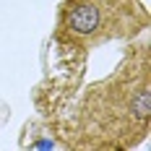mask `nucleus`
Masks as SVG:
<instances>
[{"instance_id":"f257e3e1","label":"nucleus","mask_w":151,"mask_h":151,"mask_svg":"<svg viewBox=\"0 0 151 151\" xmlns=\"http://www.w3.org/2000/svg\"><path fill=\"white\" fill-rule=\"evenodd\" d=\"M151 130V52L141 39L128 47L112 73L86 86L63 146L91 151H128Z\"/></svg>"},{"instance_id":"f03ea898","label":"nucleus","mask_w":151,"mask_h":151,"mask_svg":"<svg viewBox=\"0 0 151 151\" xmlns=\"http://www.w3.org/2000/svg\"><path fill=\"white\" fill-rule=\"evenodd\" d=\"M149 29L143 0H63L55 39L81 52L109 42L136 39Z\"/></svg>"}]
</instances>
